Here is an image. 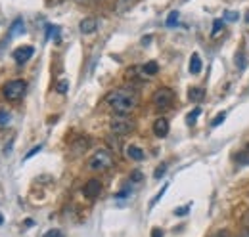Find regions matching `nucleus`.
Returning a JSON list of instances; mask_svg holds the SVG:
<instances>
[{
  "mask_svg": "<svg viewBox=\"0 0 249 237\" xmlns=\"http://www.w3.org/2000/svg\"><path fill=\"white\" fill-rule=\"evenodd\" d=\"M106 103L117 113V115H128L134 111V107L138 105V94L134 90L117 88L111 90L106 96Z\"/></svg>",
  "mask_w": 249,
  "mask_h": 237,
  "instance_id": "f257e3e1",
  "label": "nucleus"
},
{
  "mask_svg": "<svg viewBox=\"0 0 249 237\" xmlns=\"http://www.w3.org/2000/svg\"><path fill=\"white\" fill-rule=\"evenodd\" d=\"M113 167V153L109 149H98L87 161V169L92 172H104Z\"/></svg>",
  "mask_w": 249,
  "mask_h": 237,
  "instance_id": "f03ea898",
  "label": "nucleus"
},
{
  "mask_svg": "<svg viewBox=\"0 0 249 237\" xmlns=\"http://www.w3.org/2000/svg\"><path fill=\"white\" fill-rule=\"evenodd\" d=\"M25 90H27V85L25 81H10L2 86V96L8 100V102H18L25 96Z\"/></svg>",
  "mask_w": 249,
  "mask_h": 237,
  "instance_id": "7ed1b4c3",
  "label": "nucleus"
},
{
  "mask_svg": "<svg viewBox=\"0 0 249 237\" xmlns=\"http://www.w3.org/2000/svg\"><path fill=\"white\" fill-rule=\"evenodd\" d=\"M173 102H175V92L171 88H167V86L157 88L154 92V96H152V103L156 105V109H159V111L169 109L173 105Z\"/></svg>",
  "mask_w": 249,
  "mask_h": 237,
  "instance_id": "20e7f679",
  "label": "nucleus"
},
{
  "mask_svg": "<svg viewBox=\"0 0 249 237\" xmlns=\"http://www.w3.org/2000/svg\"><path fill=\"white\" fill-rule=\"evenodd\" d=\"M109 128H111L113 134L124 136V134H130V132L134 130V122H132L130 118H126V115H117L115 118H111Z\"/></svg>",
  "mask_w": 249,
  "mask_h": 237,
  "instance_id": "39448f33",
  "label": "nucleus"
},
{
  "mask_svg": "<svg viewBox=\"0 0 249 237\" xmlns=\"http://www.w3.org/2000/svg\"><path fill=\"white\" fill-rule=\"evenodd\" d=\"M100 191H102V182L100 180H89L87 184H85V187H83V195L87 197V199H96L98 195H100Z\"/></svg>",
  "mask_w": 249,
  "mask_h": 237,
  "instance_id": "423d86ee",
  "label": "nucleus"
},
{
  "mask_svg": "<svg viewBox=\"0 0 249 237\" xmlns=\"http://www.w3.org/2000/svg\"><path fill=\"white\" fill-rule=\"evenodd\" d=\"M33 54H35V48L33 46H21V48L14 50V59L18 63H25V61H29L33 58Z\"/></svg>",
  "mask_w": 249,
  "mask_h": 237,
  "instance_id": "0eeeda50",
  "label": "nucleus"
},
{
  "mask_svg": "<svg viewBox=\"0 0 249 237\" xmlns=\"http://www.w3.org/2000/svg\"><path fill=\"white\" fill-rule=\"evenodd\" d=\"M89 148H90V140L83 136V138H77V140L71 144V153H73V157H77V155L85 153Z\"/></svg>",
  "mask_w": 249,
  "mask_h": 237,
  "instance_id": "6e6552de",
  "label": "nucleus"
},
{
  "mask_svg": "<svg viewBox=\"0 0 249 237\" xmlns=\"http://www.w3.org/2000/svg\"><path fill=\"white\" fill-rule=\"evenodd\" d=\"M98 29V19L96 17H85L81 23H79V31L83 34H90L94 31Z\"/></svg>",
  "mask_w": 249,
  "mask_h": 237,
  "instance_id": "1a4fd4ad",
  "label": "nucleus"
},
{
  "mask_svg": "<svg viewBox=\"0 0 249 237\" xmlns=\"http://www.w3.org/2000/svg\"><path fill=\"white\" fill-rule=\"evenodd\" d=\"M154 134L157 138H165L169 134V120L167 118H157L154 122Z\"/></svg>",
  "mask_w": 249,
  "mask_h": 237,
  "instance_id": "9d476101",
  "label": "nucleus"
},
{
  "mask_svg": "<svg viewBox=\"0 0 249 237\" xmlns=\"http://www.w3.org/2000/svg\"><path fill=\"white\" fill-rule=\"evenodd\" d=\"M124 153H126V157L132 159V161H144V157H146L144 149H140L138 146H128V148L124 149Z\"/></svg>",
  "mask_w": 249,
  "mask_h": 237,
  "instance_id": "9b49d317",
  "label": "nucleus"
},
{
  "mask_svg": "<svg viewBox=\"0 0 249 237\" xmlns=\"http://www.w3.org/2000/svg\"><path fill=\"white\" fill-rule=\"evenodd\" d=\"M134 2L136 0H117L115 6H113V10H115V14H124V12H128L134 6Z\"/></svg>",
  "mask_w": 249,
  "mask_h": 237,
  "instance_id": "f8f14e48",
  "label": "nucleus"
},
{
  "mask_svg": "<svg viewBox=\"0 0 249 237\" xmlns=\"http://www.w3.org/2000/svg\"><path fill=\"white\" fill-rule=\"evenodd\" d=\"M190 73L192 75L201 73V58H199V54H192V58H190Z\"/></svg>",
  "mask_w": 249,
  "mask_h": 237,
  "instance_id": "ddd939ff",
  "label": "nucleus"
},
{
  "mask_svg": "<svg viewBox=\"0 0 249 237\" xmlns=\"http://www.w3.org/2000/svg\"><path fill=\"white\" fill-rule=\"evenodd\" d=\"M203 98H205V92H203V88H190V90H188V100H190V102L199 103Z\"/></svg>",
  "mask_w": 249,
  "mask_h": 237,
  "instance_id": "4468645a",
  "label": "nucleus"
},
{
  "mask_svg": "<svg viewBox=\"0 0 249 237\" xmlns=\"http://www.w3.org/2000/svg\"><path fill=\"white\" fill-rule=\"evenodd\" d=\"M21 33H23V19H21V17H18V19L12 23V27H10V34H8V36L12 38V36L21 34Z\"/></svg>",
  "mask_w": 249,
  "mask_h": 237,
  "instance_id": "2eb2a0df",
  "label": "nucleus"
},
{
  "mask_svg": "<svg viewBox=\"0 0 249 237\" xmlns=\"http://www.w3.org/2000/svg\"><path fill=\"white\" fill-rule=\"evenodd\" d=\"M142 71H144L146 77H152V75H156L157 71H159V65H157L156 61H148V63L142 67Z\"/></svg>",
  "mask_w": 249,
  "mask_h": 237,
  "instance_id": "dca6fc26",
  "label": "nucleus"
},
{
  "mask_svg": "<svg viewBox=\"0 0 249 237\" xmlns=\"http://www.w3.org/2000/svg\"><path fill=\"white\" fill-rule=\"evenodd\" d=\"M236 161L240 165H249V146H246V148L240 151V155L236 157Z\"/></svg>",
  "mask_w": 249,
  "mask_h": 237,
  "instance_id": "f3484780",
  "label": "nucleus"
},
{
  "mask_svg": "<svg viewBox=\"0 0 249 237\" xmlns=\"http://www.w3.org/2000/svg\"><path fill=\"white\" fill-rule=\"evenodd\" d=\"M199 115H201V109H199V107H196L194 111H190V113L186 115V122L190 124V126H192V124H196V120H197Z\"/></svg>",
  "mask_w": 249,
  "mask_h": 237,
  "instance_id": "a211bd4d",
  "label": "nucleus"
},
{
  "mask_svg": "<svg viewBox=\"0 0 249 237\" xmlns=\"http://www.w3.org/2000/svg\"><path fill=\"white\" fill-rule=\"evenodd\" d=\"M178 16H180L178 12H171V14H169V17H167V21H165V23H167V27L177 25V23H178Z\"/></svg>",
  "mask_w": 249,
  "mask_h": 237,
  "instance_id": "6ab92c4d",
  "label": "nucleus"
},
{
  "mask_svg": "<svg viewBox=\"0 0 249 237\" xmlns=\"http://www.w3.org/2000/svg\"><path fill=\"white\" fill-rule=\"evenodd\" d=\"M107 144H109V148L113 149V151H121V142H119V138L109 136V138H107Z\"/></svg>",
  "mask_w": 249,
  "mask_h": 237,
  "instance_id": "aec40b11",
  "label": "nucleus"
},
{
  "mask_svg": "<svg viewBox=\"0 0 249 237\" xmlns=\"http://www.w3.org/2000/svg\"><path fill=\"white\" fill-rule=\"evenodd\" d=\"M224 118H226V113H224V111H220V113H218L217 117H215L213 120H211V126H213V128H217V126H220V124L224 122Z\"/></svg>",
  "mask_w": 249,
  "mask_h": 237,
  "instance_id": "412c9836",
  "label": "nucleus"
},
{
  "mask_svg": "<svg viewBox=\"0 0 249 237\" xmlns=\"http://www.w3.org/2000/svg\"><path fill=\"white\" fill-rule=\"evenodd\" d=\"M224 19H226V21H238V19H240V14L228 10V12H224Z\"/></svg>",
  "mask_w": 249,
  "mask_h": 237,
  "instance_id": "4be33fe9",
  "label": "nucleus"
},
{
  "mask_svg": "<svg viewBox=\"0 0 249 237\" xmlns=\"http://www.w3.org/2000/svg\"><path fill=\"white\" fill-rule=\"evenodd\" d=\"M67 88H69V83H67V81H60V83L56 85V92H60V94H65Z\"/></svg>",
  "mask_w": 249,
  "mask_h": 237,
  "instance_id": "5701e85b",
  "label": "nucleus"
},
{
  "mask_svg": "<svg viewBox=\"0 0 249 237\" xmlns=\"http://www.w3.org/2000/svg\"><path fill=\"white\" fill-rule=\"evenodd\" d=\"M165 172H167V165L163 163V165H159V167H157V169H156V172H154V176H156L157 180H159V178L163 176Z\"/></svg>",
  "mask_w": 249,
  "mask_h": 237,
  "instance_id": "b1692460",
  "label": "nucleus"
},
{
  "mask_svg": "<svg viewBox=\"0 0 249 237\" xmlns=\"http://www.w3.org/2000/svg\"><path fill=\"white\" fill-rule=\"evenodd\" d=\"M222 23H224L222 19H215V21H213V36H217L218 33H220V29H222Z\"/></svg>",
  "mask_w": 249,
  "mask_h": 237,
  "instance_id": "393cba45",
  "label": "nucleus"
},
{
  "mask_svg": "<svg viewBox=\"0 0 249 237\" xmlns=\"http://www.w3.org/2000/svg\"><path fill=\"white\" fill-rule=\"evenodd\" d=\"M10 113H6V111H0V126H6L8 122H10Z\"/></svg>",
  "mask_w": 249,
  "mask_h": 237,
  "instance_id": "a878e982",
  "label": "nucleus"
},
{
  "mask_svg": "<svg viewBox=\"0 0 249 237\" xmlns=\"http://www.w3.org/2000/svg\"><path fill=\"white\" fill-rule=\"evenodd\" d=\"M46 29H48V36H56V38H58V31H60V27H56V25H48Z\"/></svg>",
  "mask_w": 249,
  "mask_h": 237,
  "instance_id": "bb28decb",
  "label": "nucleus"
},
{
  "mask_svg": "<svg viewBox=\"0 0 249 237\" xmlns=\"http://www.w3.org/2000/svg\"><path fill=\"white\" fill-rule=\"evenodd\" d=\"M142 178H144V174H142L140 170H134V172L130 174V182H140Z\"/></svg>",
  "mask_w": 249,
  "mask_h": 237,
  "instance_id": "cd10ccee",
  "label": "nucleus"
},
{
  "mask_svg": "<svg viewBox=\"0 0 249 237\" xmlns=\"http://www.w3.org/2000/svg\"><path fill=\"white\" fill-rule=\"evenodd\" d=\"M236 67H238V69H246V58H244V56H238V58H236Z\"/></svg>",
  "mask_w": 249,
  "mask_h": 237,
  "instance_id": "c85d7f7f",
  "label": "nucleus"
},
{
  "mask_svg": "<svg viewBox=\"0 0 249 237\" xmlns=\"http://www.w3.org/2000/svg\"><path fill=\"white\" fill-rule=\"evenodd\" d=\"M165 191H167V184H165V186H163V189H161V191H159V193H157L156 197H154V201H152V207H154V205H156L157 201H159V199H161V197H163V193H165Z\"/></svg>",
  "mask_w": 249,
  "mask_h": 237,
  "instance_id": "c756f323",
  "label": "nucleus"
},
{
  "mask_svg": "<svg viewBox=\"0 0 249 237\" xmlns=\"http://www.w3.org/2000/svg\"><path fill=\"white\" fill-rule=\"evenodd\" d=\"M44 237H63V234L60 230H50L48 234H44Z\"/></svg>",
  "mask_w": 249,
  "mask_h": 237,
  "instance_id": "7c9ffc66",
  "label": "nucleus"
},
{
  "mask_svg": "<svg viewBox=\"0 0 249 237\" xmlns=\"http://www.w3.org/2000/svg\"><path fill=\"white\" fill-rule=\"evenodd\" d=\"M188 210H190V205H186V207L177 208V210H175V214H177V216H184V214H186Z\"/></svg>",
  "mask_w": 249,
  "mask_h": 237,
  "instance_id": "2f4dec72",
  "label": "nucleus"
},
{
  "mask_svg": "<svg viewBox=\"0 0 249 237\" xmlns=\"http://www.w3.org/2000/svg\"><path fill=\"white\" fill-rule=\"evenodd\" d=\"M40 149H42V146H36V148H33L31 151H29V153H27V155H25V159H31L33 155H36V153H38V151H40Z\"/></svg>",
  "mask_w": 249,
  "mask_h": 237,
  "instance_id": "473e14b6",
  "label": "nucleus"
},
{
  "mask_svg": "<svg viewBox=\"0 0 249 237\" xmlns=\"http://www.w3.org/2000/svg\"><path fill=\"white\" fill-rule=\"evenodd\" d=\"M152 237H163V230L161 228H154L152 230Z\"/></svg>",
  "mask_w": 249,
  "mask_h": 237,
  "instance_id": "72a5a7b5",
  "label": "nucleus"
},
{
  "mask_svg": "<svg viewBox=\"0 0 249 237\" xmlns=\"http://www.w3.org/2000/svg\"><path fill=\"white\" fill-rule=\"evenodd\" d=\"M62 2H65V0H48V6H58Z\"/></svg>",
  "mask_w": 249,
  "mask_h": 237,
  "instance_id": "f704fd0d",
  "label": "nucleus"
},
{
  "mask_svg": "<svg viewBox=\"0 0 249 237\" xmlns=\"http://www.w3.org/2000/svg\"><path fill=\"white\" fill-rule=\"evenodd\" d=\"M240 237H249V228H246V230L240 234Z\"/></svg>",
  "mask_w": 249,
  "mask_h": 237,
  "instance_id": "c9c22d12",
  "label": "nucleus"
},
{
  "mask_svg": "<svg viewBox=\"0 0 249 237\" xmlns=\"http://www.w3.org/2000/svg\"><path fill=\"white\" fill-rule=\"evenodd\" d=\"M244 19H246V21H248V23H249V10H248V12H246V17H244Z\"/></svg>",
  "mask_w": 249,
  "mask_h": 237,
  "instance_id": "e433bc0d",
  "label": "nucleus"
},
{
  "mask_svg": "<svg viewBox=\"0 0 249 237\" xmlns=\"http://www.w3.org/2000/svg\"><path fill=\"white\" fill-rule=\"evenodd\" d=\"M182 2H186V0H182Z\"/></svg>",
  "mask_w": 249,
  "mask_h": 237,
  "instance_id": "4c0bfd02",
  "label": "nucleus"
}]
</instances>
